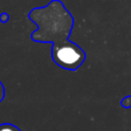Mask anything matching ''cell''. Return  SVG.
Segmentation results:
<instances>
[{
	"label": "cell",
	"mask_w": 131,
	"mask_h": 131,
	"mask_svg": "<svg viewBox=\"0 0 131 131\" xmlns=\"http://www.w3.org/2000/svg\"><path fill=\"white\" fill-rule=\"evenodd\" d=\"M0 131H20L17 127H15L12 124H1L0 125Z\"/></svg>",
	"instance_id": "obj_2"
},
{
	"label": "cell",
	"mask_w": 131,
	"mask_h": 131,
	"mask_svg": "<svg viewBox=\"0 0 131 131\" xmlns=\"http://www.w3.org/2000/svg\"><path fill=\"white\" fill-rule=\"evenodd\" d=\"M4 95H5V90H4V86L2 85V83L0 82V101L4 98Z\"/></svg>",
	"instance_id": "obj_4"
},
{
	"label": "cell",
	"mask_w": 131,
	"mask_h": 131,
	"mask_svg": "<svg viewBox=\"0 0 131 131\" xmlns=\"http://www.w3.org/2000/svg\"><path fill=\"white\" fill-rule=\"evenodd\" d=\"M122 105L124 107H129L131 106V96H127L122 100Z\"/></svg>",
	"instance_id": "obj_3"
},
{
	"label": "cell",
	"mask_w": 131,
	"mask_h": 131,
	"mask_svg": "<svg viewBox=\"0 0 131 131\" xmlns=\"http://www.w3.org/2000/svg\"><path fill=\"white\" fill-rule=\"evenodd\" d=\"M7 19H8V15H7L6 13H2V14L0 15V20H1L2 23L7 21Z\"/></svg>",
	"instance_id": "obj_5"
},
{
	"label": "cell",
	"mask_w": 131,
	"mask_h": 131,
	"mask_svg": "<svg viewBox=\"0 0 131 131\" xmlns=\"http://www.w3.org/2000/svg\"><path fill=\"white\" fill-rule=\"evenodd\" d=\"M29 18L38 27L32 33V39L52 43L51 58L55 63L71 58L81 49L69 40L74 18L60 1L53 0L44 7L34 8L29 13Z\"/></svg>",
	"instance_id": "obj_1"
}]
</instances>
